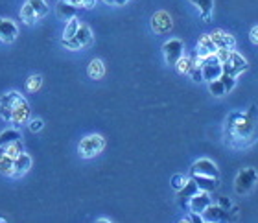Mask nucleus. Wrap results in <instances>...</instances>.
I'll return each instance as SVG.
<instances>
[{
	"instance_id": "a19ab883",
	"label": "nucleus",
	"mask_w": 258,
	"mask_h": 223,
	"mask_svg": "<svg viewBox=\"0 0 258 223\" xmlns=\"http://www.w3.org/2000/svg\"><path fill=\"white\" fill-rule=\"evenodd\" d=\"M127 4V0H114V6H125Z\"/></svg>"
},
{
	"instance_id": "f704fd0d",
	"label": "nucleus",
	"mask_w": 258,
	"mask_h": 223,
	"mask_svg": "<svg viewBox=\"0 0 258 223\" xmlns=\"http://www.w3.org/2000/svg\"><path fill=\"white\" fill-rule=\"evenodd\" d=\"M229 55H231V50L229 48H218L216 50V57H218L220 63H225V61L229 59Z\"/></svg>"
},
{
	"instance_id": "f03ea898",
	"label": "nucleus",
	"mask_w": 258,
	"mask_h": 223,
	"mask_svg": "<svg viewBox=\"0 0 258 223\" xmlns=\"http://www.w3.org/2000/svg\"><path fill=\"white\" fill-rule=\"evenodd\" d=\"M103 147H105V138H103V136L89 135V136H85V138H81L78 150H80V155L83 159H91V157H96Z\"/></svg>"
},
{
	"instance_id": "4468645a",
	"label": "nucleus",
	"mask_w": 258,
	"mask_h": 223,
	"mask_svg": "<svg viewBox=\"0 0 258 223\" xmlns=\"http://www.w3.org/2000/svg\"><path fill=\"white\" fill-rule=\"evenodd\" d=\"M216 50L218 46L214 44L212 37L210 35H201L198 41V55L199 57H207V55H212L216 54Z\"/></svg>"
},
{
	"instance_id": "6e6552de",
	"label": "nucleus",
	"mask_w": 258,
	"mask_h": 223,
	"mask_svg": "<svg viewBox=\"0 0 258 223\" xmlns=\"http://www.w3.org/2000/svg\"><path fill=\"white\" fill-rule=\"evenodd\" d=\"M172 26H173L172 17L168 15L166 11H157L155 15L151 17V28H153V32H157V33L170 32Z\"/></svg>"
},
{
	"instance_id": "58836bf2",
	"label": "nucleus",
	"mask_w": 258,
	"mask_h": 223,
	"mask_svg": "<svg viewBox=\"0 0 258 223\" xmlns=\"http://www.w3.org/2000/svg\"><path fill=\"white\" fill-rule=\"evenodd\" d=\"M249 39H251V43L258 44V26H254L251 32H249Z\"/></svg>"
},
{
	"instance_id": "20e7f679",
	"label": "nucleus",
	"mask_w": 258,
	"mask_h": 223,
	"mask_svg": "<svg viewBox=\"0 0 258 223\" xmlns=\"http://www.w3.org/2000/svg\"><path fill=\"white\" fill-rule=\"evenodd\" d=\"M247 59L243 57V55H240L238 52H232L231 50V55H229V59L225 61V63H221V68H223V72L225 74H231V76H240L242 72L247 70Z\"/></svg>"
},
{
	"instance_id": "aec40b11",
	"label": "nucleus",
	"mask_w": 258,
	"mask_h": 223,
	"mask_svg": "<svg viewBox=\"0 0 258 223\" xmlns=\"http://www.w3.org/2000/svg\"><path fill=\"white\" fill-rule=\"evenodd\" d=\"M103 74H105V65H103L102 59H92L89 63V76L91 80H102Z\"/></svg>"
},
{
	"instance_id": "f257e3e1",
	"label": "nucleus",
	"mask_w": 258,
	"mask_h": 223,
	"mask_svg": "<svg viewBox=\"0 0 258 223\" xmlns=\"http://www.w3.org/2000/svg\"><path fill=\"white\" fill-rule=\"evenodd\" d=\"M227 142L234 147H249L258 140V109L251 105L247 113H231L225 124Z\"/></svg>"
},
{
	"instance_id": "a211bd4d",
	"label": "nucleus",
	"mask_w": 258,
	"mask_h": 223,
	"mask_svg": "<svg viewBox=\"0 0 258 223\" xmlns=\"http://www.w3.org/2000/svg\"><path fill=\"white\" fill-rule=\"evenodd\" d=\"M190 2H192V4L199 10L201 19L209 22L210 15H212V6H214V2H212V0H190Z\"/></svg>"
},
{
	"instance_id": "7ed1b4c3",
	"label": "nucleus",
	"mask_w": 258,
	"mask_h": 223,
	"mask_svg": "<svg viewBox=\"0 0 258 223\" xmlns=\"http://www.w3.org/2000/svg\"><path fill=\"white\" fill-rule=\"evenodd\" d=\"M256 181H258L256 170H254V168L242 170V172L236 175V179H234V192H236V194H240V196H243V194H249V192L254 188Z\"/></svg>"
},
{
	"instance_id": "f3484780",
	"label": "nucleus",
	"mask_w": 258,
	"mask_h": 223,
	"mask_svg": "<svg viewBox=\"0 0 258 223\" xmlns=\"http://www.w3.org/2000/svg\"><path fill=\"white\" fill-rule=\"evenodd\" d=\"M13 164H15V177L26 174L28 170L32 168V157L28 153L22 152L17 159H13Z\"/></svg>"
},
{
	"instance_id": "1a4fd4ad",
	"label": "nucleus",
	"mask_w": 258,
	"mask_h": 223,
	"mask_svg": "<svg viewBox=\"0 0 258 223\" xmlns=\"http://www.w3.org/2000/svg\"><path fill=\"white\" fill-rule=\"evenodd\" d=\"M19 35V30H17V24L10 19H0V41L6 44L13 43Z\"/></svg>"
},
{
	"instance_id": "39448f33",
	"label": "nucleus",
	"mask_w": 258,
	"mask_h": 223,
	"mask_svg": "<svg viewBox=\"0 0 258 223\" xmlns=\"http://www.w3.org/2000/svg\"><path fill=\"white\" fill-rule=\"evenodd\" d=\"M162 50H164V59H166V65L175 66V63L183 57L184 46H183V43H181L179 39H170V41H166V43H164Z\"/></svg>"
},
{
	"instance_id": "9b49d317",
	"label": "nucleus",
	"mask_w": 258,
	"mask_h": 223,
	"mask_svg": "<svg viewBox=\"0 0 258 223\" xmlns=\"http://www.w3.org/2000/svg\"><path fill=\"white\" fill-rule=\"evenodd\" d=\"M210 205V196L209 192H203L199 190L196 196H192L188 199V205L186 207L192 210V212H198V214H203V210Z\"/></svg>"
},
{
	"instance_id": "0eeeda50",
	"label": "nucleus",
	"mask_w": 258,
	"mask_h": 223,
	"mask_svg": "<svg viewBox=\"0 0 258 223\" xmlns=\"http://www.w3.org/2000/svg\"><path fill=\"white\" fill-rule=\"evenodd\" d=\"M30 105L24 98H22V94L17 98V102L13 104V113H11V122L15 125H22L24 122H28L30 118Z\"/></svg>"
},
{
	"instance_id": "9d476101",
	"label": "nucleus",
	"mask_w": 258,
	"mask_h": 223,
	"mask_svg": "<svg viewBox=\"0 0 258 223\" xmlns=\"http://www.w3.org/2000/svg\"><path fill=\"white\" fill-rule=\"evenodd\" d=\"M21 94L15 93V91H11V93L4 94L2 98H0V116L6 120V122H11V113H13V104L17 102Z\"/></svg>"
},
{
	"instance_id": "a878e982",
	"label": "nucleus",
	"mask_w": 258,
	"mask_h": 223,
	"mask_svg": "<svg viewBox=\"0 0 258 223\" xmlns=\"http://www.w3.org/2000/svg\"><path fill=\"white\" fill-rule=\"evenodd\" d=\"M209 91L212 96H216V98H220V96H225L227 91H225V85L221 83V80L218 78V80H212V82H209Z\"/></svg>"
},
{
	"instance_id": "412c9836",
	"label": "nucleus",
	"mask_w": 258,
	"mask_h": 223,
	"mask_svg": "<svg viewBox=\"0 0 258 223\" xmlns=\"http://www.w3.org/2000/svg\"><path fill=\"white\" fill-rule=\"evenodd\" d=\"M78 41L81 43V46H87V44L92 43V32L91 28L87 26V24H80V28H78V32H76L74 35Z\"/></svg>"
},
{
	"instance_id": "b1692460",
	"label": "nucleus",
	"mask_w": 258,
	"mask_h": 223,
	"mask_svg": "<svg viewBox=\"0 0 258 223\" xmlns=\"http://www.w3.org/2000/svg\"><path fill=\"white\" fill-rule=\"evenodd\" d=\"M22 152H24V146H22L21 138H19V140H15V142H11V144H8V146L4 147V153H6V155H10L11 159H17Z\"/></svg>"
},
{
	"instance_id": "7c9ffc66",
	"label": "nucleus",
	"mask_w": 258,
	"mask_h": 223,
	"mask_svg": "<svg viewBox=\"0 0 258 223\" xmlns=\"http://www.w3.org/2000/svg\"><path fill=\"white\" fill-rule=\"evenodd\" d=\"M220 80H221V83H223V85H225V91H227V94L231 93L232 89H234V85H236V78H234V76H231V74H225V72H221Z\"/></svg>"
},
{
	"instance_id": "e433bc0d",
	"label": "nucleus",
	"mask_w": 258,
	"mask_h": 223,
	"mask_svg": "<svg viewBox=\"0 0 258 223\" xmlns=\"http://www.w3.org/2000/svg\"><path fill=\"white\" fill-rule=\"evenodd\" d=\"M184 221L201 223V221H203V216H201V214H198V212H192V210H190V214L186 216V218H184Z\"/></svg>"
},
{
	"instance_id": "cd10ccee",
	"label": "nucleus",
	"mask_w": 258,
	"mask_h": 223,
	"mask_svg": "<svg viewBox=\"0 0 258 223\" xmlns=\"http://www.w3.org/2000/svg\"><path fill=\"white\" fill-rule=\"evenodd\" d=\"M41 87H43V76L35 74V76L28 78V82H26V91H28V93H37Z\"/></svg>"
},
{
	"instance_id": "c9c22d12",
	"label": "nucleus",
	"mask_w": 258,
	"mask_h": 223,
	"mask_svg": "<svg viewBox=\"0 0 258 223\" xmlns=\"http://www.w3.org/2000/svg\"><path fill=\"white\" fill-rule=\"evenodd\" d=\"M43 120L41 118H35V120H32V122H30V129L33 131V133H37V131H41L43 129Z\"/></svg>"
},
{
	"instance_id": "473e14b6",
	"label": "nucleus",
	"mask_w": 258,
	"mask_h": 223,
	"mask_svg": "<svg viewBox=\"0 0 258 223\" xmlns=\"http://www.w3.org/2000/svg\"><path fill=\"white\" fill-rule=\"evenodd\" d=\"M186 181H188V179H186L184 175H179V174H177V175H173V177H172V186L179 192L184 185H186Z\"/></svg>"
},
{
	"instance_id": "2eb2a0df",
	"label": "nucleus",
	"mask_w": 258,
	"mask_h": 223,
	"mask_svg": "<svg viewBox=\"0 0 258 223\" xmlns=\"http://www.w3.org/2000/svg\"><path fill=\"white\" fill-rule=\"evenodd\" d=\"M192 179L196 181V185H198L199 190L203 192H212L218 188V177H209V175H192Z\"/></svg>"
},
{
	"instance_id": "ddd939ff",
	"label": "nucleus",
	"mask_w": 258,
	"mask_h": 223,
	"mask_svg": "<svg viewBox=\"0 0 258 223\" xmlns=\"http://www.w3.org/2000/svg\"><path fill=\"white\" fill-rule=\"evenodd\" d=\"M210 37H212V41H214V44L218 46V48L232 50L234 48V44H236V41H234V37H232L231 33H225V32H221V30L212 32L210 33Z\"/></svg>"
},
{
	"instance_id": "f8f14e48",
	"label": "nucleus",
	"mask_w": 258,
	"mask_h": 223,
	"mask_svg": "<svg viewBox=\"0 0 258 223\" xmlns=\"http://www.w3.org/2000/svg\"><path fill=\"white\" fill-rule=\"evenodd\" d=\"M201 216H203V221H225L229 218L225 208H221L220 205H212V203L205 208Z\"/></svg>"
},
{
	"instance_id": "393cba45",
	"label": "nucleus",
	"mask_w": 258,
	"mask_h": 223,
	"mask_svg": "<svg viewBox=\"0 0 258 223\" xmlns=\"http://www.w3.org/2000/svg\"><path fill=\"white\" fill-rule=\"evenodd\" d=\"M30 4H32L33 11H35V15H37V19H41V17L48 15V4H46V0H28Z\"/></svg>"
},
{
	"instance_id": "2f4dec72",
	"label": "nucleus",
	"mask_w": 258,
	"mask_h": 223,
	"mask_svg": "<svg viewBox=\"0 0 258 223\" xmlns=\"http://www.w3.org/2000/svg\"><path fill=\"white\" fill-rule=\"evenodd\" d=\"M61 43H63V46L64 48H69V50H80V48H83V46H81V43L80 41H78V39L76 37H70V39H63V41H61Z\"/></svg>"
},
{
	"instance_id": "c756f323",
	"label": "nucleus",
	"mask_w": 258,
	"mask_h": 223,
	"mask_svg": "<svg viewBox=\"0 0 258 223\" xmlns=\"http://www.w3.org/2000/svg\"><path fill=\"white\" fill-rule=\"evenodd\" d=\"M175 66H177V70L181 72V74H188L190 68L194 66V59H190V57H181V59L175 63Z\"/></svg>"
},
{
	"instance_id": "c85d7f7f",
	"label": "nucleus",
	"mask_w": 258,
	"mask_h": 223,
	"mask_svg": "<svg viewBox=\"0 0 258 223\" xmlns=\"http://www.w3.org/2000/svg\"><path fill=\"white\" fill-rule=\"evenodd\" d=\"M57 10H59V13L63 17H74L76 15V11H78V8L76 6H72V4H69L67 0H61L59 2V6H57Z\"/></svg>"
},
{
	"instance_id": "423d86ee",
	"label": "nucleus",
	"mask_w": 258,
	"mask_h": 223,
	"mask_svg": "<svg viewBox=\"0 0 258 223\" xmlns=\"http://www.w3.org/2000/svg\"><path fill=\"white\" fill-rule=\"evenodd\" d=\"M190 174L192 175H209V177H218L220 179V170L210 159H199L192 164L190 168Z\"/></svg>"
},
{
	"instance_id": "ea45409f",
	"label": "nucleus",
	"mask_w": 258,
	"mask_h": 223,
	"mask_svg": "<svg viewBox=\"0 0 258 223\" xmlns=\"http://www.w3.org/2000/svg\"><path fill=\"white\" fill-rule=\"evenodd\" d=\"M96 6V0H81V6L80 8H87V10H91Z\"/></svg>"
},
{
	"instance_id": "4be33fe9",
	"label": "nucleus",
	"mask_w": 258,
	"mask_h": 223,
	"mask_svg": "<svg viewBox=\"0 0 258 223\" xmlns=\"http://www.w3.org/2000/svg\"><path fill=\"white\" fill-rule=\"evenodd\" d=\"M21 19L24 24H28V26H32L33 22L37 21V15H35V11H33L32 4L30 2H24V6H22V10H21Z\"/></svg>"
},
{
	"instance_id": "6ab92c4d",
	"label": "nucleus",
	"mask_w": 258,
	"mask_h": 223,
	"mask_svg": "<svg viewBox=\"0 0 258 223\" xmlns=\"http://www.w3.org/2000/svg\"><path fill=\"white\" fill-rule=\"evenodd\" d=\"M0 174L8 177H15V164L10 155H0Z\"/></svg>"
},
{
	"instance_id": "bb28decb",
	"label": "nucleus",
	"mask_w": 258,
	"mask_h": 223,
	"mask_svg": "<svg viewBox=\"0 0 258 223\" xmlns=\"http://www.w3.org/2000/svg\"><path fill=\"white\" fill-rule=\"evenodd\" d=\"M78 28H80V21H78L76 17H70V21L67 22V26H64L63 39H70V37H74L76 32H78Z\"/></svg>"
},
{
	"instance_id": "72a5a7b5",
	"label": "nucleus",
	"mask_w": 258,
	"mask_h": 223,
	"mask_svg": "<svg viewBox=\"0 0 258 223\" xmlns=\"http://www.w3.org/2000/svg\"><path fill=\"white\" fill-rule=\"evenodd\" d=\"M188 76L192 78L194 82H203V72H201V66H198V65H194L192 68H190V72H188Z\"/></svg>"
},
{
	"instance_id": "5701e85b",
	"label": "nucleus",
	"mask_w": 258,
	"mask_h": 223,
	"mask_svg": "<svg viewBox=\"0 0 258 223\" xmlns=\"http://www.w3.org/2000/svg\"><path fill=\"white\" fill-rule=\"evenodd\" d=\"M21 138V133H19V129H6L0 133V147H6L8 144H11V142H15Z\"/></svg>"
},
{
	"instance_id": "79ce46f5",
	"label": "nucleus",
	"mask_w": 258,
	"mask_h": 223,
	"mask_svg": "<svg viewBox=\"0 0 258 223\" xmlns=\"http://www.w3.org/2000/svg\"><path fill=\"white\" fill-rule=\"evenodd\" d=\"M105 4H109V6H114V0H103Z\"/></svg>"
},
{
	"instance_id": "dca6fc26",
	"label": "nucleus",
	"mask_w": 258,
	"mask_h": 223,
	"mask_svg": "<svg viewBox=\"0 0 258 223\" xmlns=\"http://www.w3.org/2000/svg\"><path fill=\"white\" fill-rule=\"evenodd\" d=\"M198 192H199V188H198V185H196V181H194L192 177H190V179L186 181V185H184L183 188L179 190V203H181L183 207H186L188 199L192 196H196Z\"/></svg>"
},
{
	"instance_id": "4c0bfd02",
	"label": "nucleus",
	"mask_w": 258,
	"mask_h": 223,
	"mask_svg": "<svg viewBox=\"0 0 258 223\" xmlns=\"http://www.w3.org/2000/svg\"><path fill=\"white\" fill-rule=\"evenodd\" d=\"M220 207L225 208V210H229V208H232V203L229 197H220Z\"/></svg>"
}]
</instances>
